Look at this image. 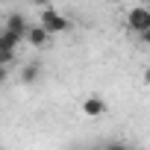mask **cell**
I'll list each match as a JSON object with an SVG mask.
<instances>
[{"label": "cell", "mask_w": 150, "mask_h": 150, "mask_svg": "<svg viewBox=\"0 0 150 150\" xmlns=\"http://www.w3.org/2000/svg\"><path fill=\"white\" fill-rule=\"evenodd\" d=\"M18 80H21L24 86L38 83V80H41V65H38V62H27V65L21 68V74H18Z\"/></svg>", "instance_id": "cell-5"}, {"label": "cell", "mask_w": 150, "mask_h": 150, "mask_svg": "<svg viewBox=\"0 0 150 150\" xmlns=\"http://www.w3.org/2000/svg\"><path fill=\"white\" fill-rule=\"evenodd\" d=\"M106 150H129V147H127V144H121V141H112Z\"/></svg>", "instance_id": "cell-11"}, {"label": "cell", "mask_w": 150, "mask_h": 150, "mask_svg": "<svg viewBox=\"0 0 150 150\" xmlns=\"http://www.w3.org/2000/svg\"><path fill=\"white\" fill-rule=\"evenodd\" d=\"M38 24L50 33V35H59V33H68L71 30V21L65 15H59L53 6H41V15H38Z\"/></svg>", "instance_id": "cell-1"}, {"label": "cell", "mask_w": 150, "mask_h": 150, "mask_svg": "<svg viewBox=\"0 0 150 150\" xmlns=\"http://www.w3.org/2000/svg\"><path fill=\"white\" fill-rule=\"evenodd\" d=\"M109 3H118V0H109Z\"/></svg>", "instance_id": "cell-15"}, {"label": "cell", "mask_w": 150, "mask_h": 150, "mask_svg": "<svg viewBox=\"0 0 150 150\" xmlns=\"http://www.w3.org/2000/svg\"><path fill=\"white\" fill-rule=\"evenodd\" d=\"M6 80H9V68L0 65V86H6Z\"/></svg>", "instance_id": "cell-9"}, {"label": "cell", "mask_w": 150, "mask_h": 150, "mask_svg": "<svg viewBox=\"0 0 150 150\" xmlns=\"http://www.w3.org/2000/svg\"><path fill=\"white\" fill-rule=\"evenodd\" d=\"M127 27L132 33H144L150 30V6H132L127 12Z\"/></svg>", "instance_id": "cell-2"}, {"label": "cell", "mask_w": 150, "mask_h": 150, "mask_svg": "<svg viewBox=\"0 0 150 150\" xmlns=\"http://www.w3.org/2000/svg\"><path fill=\"white\" fill-rule=\"evenodd\" d=\"M138 38H141V44H144V47H150V30H144V33H138Z\"/></svg>", "instance_id": "cell-10"}, {"label": "cell", "mask_w": 150, "mask_h": 150, "mask_svg": "<svg viewBox=\"0 0 150 150\" xmlns=\"http://www.w3.org/2000/svg\"><path fill=\"white\" fill-rule=\"evenodd\" d=\"M35 3H38V6H47V3H50V0H35Z\"/></svg>", "instance_id": "cell-12"}, {"label": "cell", "mask_w": 150, "mask_h": 150, "mask_svg": "<svg viewBox=\"0 0 150 150\" xmlns=\"http://www.w3.org/2000/svg\"><path fill=\"white\" fill-rule=\"evenodd\" d=\"M24 38L18 35V33H12V30H0V47H3V50H18V44H21Z\"/></svg>", "instance_id": "cell-6"}, {"label": "cell", "mask_w": 150, "mask_h": 150, "mask_svg": "<svg viewBox=\"0 0 150 150\" xmlns=\"http://www.w3.org/2000/svg\"><path fill=\"white\" fill-rule=\"evenodd\" d=\"M83 115H88V118H103V115H106V100L97 97V94H88V97L83 100Z\"/></svg>", "instance_id": "cell-3"}, {"label": "cell", "mask_w": 150, "mask_h": 150, "mask_svg": "<svg viewBox=\"0 0 150 150\" xmlns=\"http://www.w3.org/2000/svg\"><path fill=\"white\" fill-rule=\"evenodd\" d=\"M147 83H150V71H147Z\"/></svg>", "instance_id": "cell-14"}, {"label": "cell", "mask_w": 150, "mask_h": 150, "mask_svg": "<svg viewBox=\"0 0 150 150\" xmlns=\"http://www.w3.org/2000/svg\"><path fill=\"white\" fill-rule=\"evenodd\" d=\"M6 30H12V33H18L24 38L27 35V18L24 15H6Z\"/></svg>", "instance_id": "cell-7"}, {"label": "cell", "mask_w": 150, "mask_h": 150, "mask_svg": "<svg viewBox=\"0 0 150 150\" xmlns=\"http://www.w3.org/2000/svg\"><path fill=\"white\" fill-rule=\"evenodd\" d=\"M15 59H18V50H3V47H0V65L12 68V65H15Z\"/></svg>", "instance_id": "cell-8"}, {"label": "cell", "mask_w": 150, "mask_h": 150, "mask_svg": "<svg viewBox=\"0 0 150 150\" xmlns=\"http://www.w3.org/2000/svg\"><path fill=\"white\" fill-rule=\"evenodd\" d=\"M24 41H30L33 47H47V41H50V33H47L41 24H35V27H27V35H24Z\"/></svg>", "instance_id": "cell-4"}, {"label": "cell", "mask_w": 150, "mask_h": 150, "mask_svg": "<svg viewBox=\"0 0 150 150\" xmlns=\"http://www.w3.org/2000/svg\"><path fill=\"white\" fill-rule=\"evenodd\" d=\"M144 6H150V0H144Z\"/></svg>", "instance_id": "cell-13"}]
</instances>
